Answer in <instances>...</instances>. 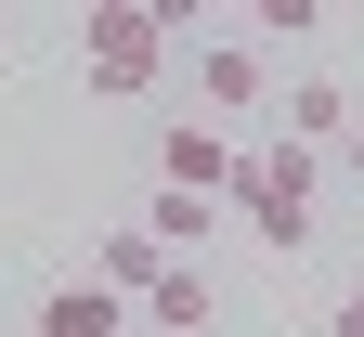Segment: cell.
Instances as JSON below:
<instances>
[{
  "instance_id": "obj_1",
  "label": "cell",
  "mask_w": 364,
  "mask_h": 337,
  "mask_svg": "<svg viewBox=\"0 0 364 337\" xmlns=\"http://www.w3.org/2000/svg\"><path fill=\"white\" fill-rule=\"evenodd\" d=\"M156 78H169V26H156V0H91V13H78V91L144 104Z\"/></svg>"
},
{
  "instance_id": "obj_2",
  "label": "cell",
  "mask_w": 364,
  "mask_h": 337,
  "mask_svg": "<svg viewBox=\"0 0 364 337\" xmlns=\"http://www.w3.org/2000/svg\"><path fill=\"white\" fill-rule=\"evenodd\" d=\"M312 182H326V169H312L299 143H260V156H235V195H221V208H235L273 260H299L312 247Z\"/></svg>"
},
{
  "instance_id": "obj_3",
  "label": "cell",
  "mask_w": 364,
  "mask_h": 337,
  "mask_svg": "<svg viewBox=\"0 0 364 337\" xmlns=\"http://www.w3.org/2000/svg\"><path fill=\"white\" fill-rule=\"evenodd\" d=\"M156 182L169 195H235V143H221V117H169V143H156Z\"/></svg>"
},
{
  "instance_id": "obj_4",
  "label": "cell",
  "mask_w": 364,
  "mask_h": 337,
  "mask_svg": "<svg viewBox=\"0 0 364 337\" xmlns=\"http://www.w3.org/2000/svg\"><path fill=\"white\" fill-rule=\"evenodd\" d=\"M364 104H351V78H287V143L312 156V143H351Z\"/></svg>"
},
{
  "instance_id": "obj_5",
  "label": "cell",
  "mask_w": 364,
  "mask_h": 337,
  "mask_svg": "<svg viewBox=\"0 0 364 337\" xmlns=\"http://www.w3.org/2000/svg\"><path fill=\"white\" fill-rule=\"evenodd\" d=\"M260 104V53H247V39H208V53H196V117H247Z\"/></svg>"
},
{
  "instance_id": "obj_6",
  "label": "cell",
  "mask_w": 364,
  "mask_h": 337,
  "mask_svg": "<svg viewBox=\"0 0 364 337\" xmlns=\"http://www.w3.org/2000/svg\"><path fill=\"white\" fill-rule=\"evenodd\" d=\"M208 311H221V299H208V272H196V260H169V272L144 285V337H196Z\"/></svg>"
},
{
  "instance_id": "obj_7",
  "label": "cell",
  "mask_w": 364,
  "mask_h": 337,
  "mask_svg": "<svg viewBox=\"0 0 364 337\" xmlns=\"http://www.w3.org/2000/svg\"><path fill=\"white\" fill-rule=\"evenodd\" d=\"M39 337H130V311H117V299H105L91 272H65L53 299H39Z\"/></svg>"
},
{
  "instance_id": "obj_8",
  "label": "cell",
  "mask_w": 364,
  "mask_h": 337,
  "mask_svg": "<svg viewBox=\"0 0 364 337\" xmlns=\"http://www.w3.org/2000/svg\"><path fill=\"white\" fill-rule=\"evenodd\" d=\"M144 233H156L169 260H196L208 233H221V208H208V195H169V182H156V208H144Z\"/></svg>"
},
{
  "instance_id": "obj_9",
  "label": "cell",
  "mask_w": 364,
  "mask_h": 337,
  "mask_svg": "<svg viewBox=\"0 0 364 337\" xmlns=\"http://www.w3.org/2000/svg\"><path fill=\"white\" fill-rule=\"evenodd\" d=\"M247 26H260V39H312V26H326V0H247Z\"/></svg>"
},
{
  "instance_id": "obj_10",
  "label": "cell",
  "mask_w": 364,
  "mask_h": 337,
  "mask_svg": "<svg viewBox=\"0 0 364 337\" xmlns=\"http://www.w3.org/2000/svg\"><path fill=\"white\" fill-rule=\"evenodd\" d=\"M338 169H351V182H364V130H351V143H338Z\"/></svg>"
},
{
  "instance_id": "obj_11",
  "label": "cell",
  "mask_w": 364,
  "mask_h": 337,
  "mask_svg": "<svg viewBox=\"0 0 364 337\" xmlns=\"http://www.w3.org/2000/svg\"><path fill=\"white\" fill-rule=\"evenodd\" d=\"M338 337H364V299H338Z\"/></svg>"
}]
</instances>
